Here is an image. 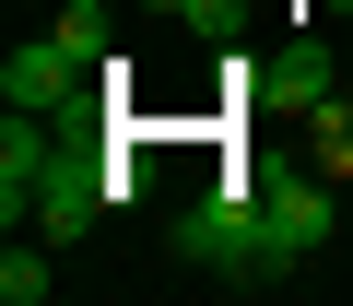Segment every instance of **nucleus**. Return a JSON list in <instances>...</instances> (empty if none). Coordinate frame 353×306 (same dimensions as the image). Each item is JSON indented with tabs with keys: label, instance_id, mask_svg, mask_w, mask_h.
Returning <instances> with one entry per match:
<instances>
[{
	"label": "nucleus",
	"instance_id": "f257e3e1",
	"mask_svg": "<svg viewBox=\"0 0 353 306\" xmlns=\"http://www.w3.org/2000/svg\"><path fill=\"white\" fill-rule=\"evenodd\" d=\"M165 247L189 271H224V283H271V259H259V189H201L165 224Z\"/></svg>",
	"mask_w": 353,
	"mask_h": 306
},
{
	"label": "nucleus",
	"instance_id": "f03ea898",
	"mask_svg": "<svg viewBox=\"0 0 353 306\" xmlns=\"http://www.w3.org/2000/svg\"><path fill=\"white\" fill-rule=\"evenodd\" d=\"M83 83H94V59L48 24V36H24L12 59H0V106H24V118H71L83 106Z\"/></svg>",
	"mask_w": 353,
	"mask_h": 306
},
{
	"label": "nucleus",
	"instance_id": "7ed1b4c3",
	"mask_svg": "<svg viewBox=\"0 0 353 306\" xmlns=\"http://www.w3.org/2000/svg\"><path fill=\"white\" fill-rule=\"evenodd\" d=\"M330 224H341V201H330L318 177H283V189H259V259H271V283H294V271L330 247Z\"/></svg>",
	"mask_w": 353,
	"mask_h": 306
},
{
	"label": "nucleus",
	"instance_id": "20e7f679",
	"mask_svg": "<svg viewBox=\"0 0 353 306\" xmlns=\"http://www.w3.org/2000/svg\"><path fill=\"white\" fill-rule=\"evenodd\" d=\"M248 83H259V106H294V118H318V106L341 94V59H330L318 36H271Z\"/></svg>",
	"mask_w": 353,
	"mask_h": 306
},
{
	"label": "nucleus",
	"instance_id": "39448f33",
	"mask_svg": "<svg viewBox=\"0 0 353 306\" xmlns=\"http://www.w3.org/2000/svg\"><path fill=\"white\" fill-rule=\"evenodd\" d=\"M0 294H12V306H48V294H59V247H48V236L24 247V224H12V247H0Z\"/></svg>",
	"mask_w": 353,
	"mask_h": 306
},
{
	"label": "nucleus",
	"instance_id": "423d86ee",
	"mask_svg": "<svg viewBox=\"0 0 353 306\" xmlns=\"http://www.w3.org/2000/svg\"><path fill=\"white\" fill-rule=\"evenodd\" d=\"M306 153H318V177H353V106H318L306 118Z\"/></svg>",
	"mask_w": 353,
	"mask_h": 306
},
{
	"label": "nucleus",
	"instance_id": "0eeeda50",
	"mask_svg": "<svg viewBox=\"0 0 353 306\" xmlns=\"http://www.w3.org/2000/svg\"><path fill=\"white\" fill-rule=\"evenodd\" d=\"M59 36H71L83 59H106V12H94V0H71V12H59Z\"/></svg>",
	"mask_w": 353,
	"mask_h": 306
},
{
	"label": "nucleus",
	"instance_id": "6e6552de",
	"mask_svg": "<svg viewBox=\"0 0 353 306\" xmlns=\"http://www.w3.org/2000/svg\"><path fill=\"white\" fill-rule=\"evenodd\" d=\"M341 94H353V59H341Z\"/></svg>",
	"mask_w": 353,
	"mask_h": 306
}]
</instances>
